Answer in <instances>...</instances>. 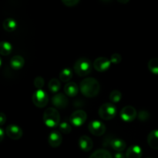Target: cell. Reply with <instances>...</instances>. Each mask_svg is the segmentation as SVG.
Wrapping results in <instances>:
<instances>
[{"mask_svg": "<svg viewBox=\"0 0 158 158\" xmlns=\"http://www.w3.org/2000/svg\"><path fill=\"white\" fill-rule=\"evenodd\" d=\"M88 129L93 135L100 137L104 134L106 131V126L99 120H93L88 125Z\"/></svg>", "mask_w": 158, "mask_h": 158, "instance_id": "cell-7", "label": "cell"}, {"mask_svg": "<svg viewBox=\"0 0 158 158\" xmlns=\"http://www.w3.org/2000/svg\"><path fill=\"white\" fill-rule=\"evenodd\" d=\"M114 158H126V155L121 152H117V154L114 155Z\"/></svg>", "mask_w": 158, "mask_h": 158, "instance_id": "cell-32", "label": "cell"}, {"mask_svg": "<svg viewBox=\"0 0 158 158\" xmlns=\"http://www.w3.org/2000/svg\"><path fill=\"white\" fill-rule=\"evenodd\" d=\"M6 122V116L4 113L0 112V126H2Z\"/></svg>", "mask_w": 158, "mask_h": 158, "instance_id": "cell-31", "label": "cell"}, {"mask_svg": "<svg viewBox=\"0 0 158 158\" xmlns=\"http://www.w3.org/2000/svg\"><path fill=\"white\" fill-rule=\"evenodd\" d=\"M2 26L7 32H13L17 28V22L13 18H7L3 21Z\"/></svg>", "mask_w": 158, "mask_h": 158, "instance_id": "cell-19", "label": "cell"}, {"mask_svg": "<svg viewBox=\"0 0 158 158\" xmlns=\"http://www.w3.org/2000/svg\"><path fill=\"white\" fill-rule=\"evenodd\" d=\"M80 0H62V2L67 7H74L80 3Z\"/></svg>", "mask_w": 158, "mask_h": 158, "instance_id": "cell-30", "label": "cell"}, {"mask_svg": "<svg viewBox=\"0 0 158 158\" xmlns=\"http://www.w3.org/2000/svg\"><path fill=\"white\" fill-rule=\"evenodd\" d=\"M148 158H151V157H148Z\"/></svg>", "mask_w": 158, "mask_h": 158, "instance_id": "cell-36", "label": "cell"}, {"mask_svg": "<svg viewBox=\"0 0 158 158\" xmlns=\"http://www.w3.org/2000/svg\"><path fill=\"white\" fill-rule=\"evenodd\" d=\"M148 67L152 73L158 75V58H153L150 60Z\"/></svg>", "mask_w": 158, "mask_h": 158, "instance_id": "cell-24", "label": "cell"}, {"mask_svg": "<svg viewBox=\"0 0 158 158\" xmlns=\"http://www.w3.org/2000/svg\"><path fill=\"white\" fill-rule=\"evenodd\" d=\"M79 147L82 151H85V152H89L92 150L93 147H94L92 139L88 136H81L79 139Z\"/></svg>", "mask_w": 158, "mask_h": 158, "instance_id": "cell-13", "label": "cell"}, {"mask_svg": "<svg viewBox=\"0 0 158 158\" xmlns=\"http://www.w3.org/2000/svg\"><path fill=\"white\" fill-rule=\"evenodd\" d=\"M48 87H49V91L53 94H57L59 90L61 88V83L58 79L53 78L52 80H49V84H48Z\"/></svg>", "mask_w": 158, "mask_h": 158, "instance_id": "cell-22", "label": "cell"}, {"mask_svg": "<svg viewBox=\"0 0 158 158\" xmlns=\"http://www.w3.org/2000/svg\"><path fill=\"white\" fill-rule=\"evenodd\" d=\"M62 141H63V137H62L61 134L57 131H52L48 137V143L53 148L60 147Z\"/></svg>", "mask_w": 158, "mask_h": 158, "instance_id": "cell-12", "label": "cell"}, {"mask_svg": "<svg viewBox=\"0 0 158 158\" xmlns=\"http://www.w3.org/2000/svg\"><path fill=\"white\" fill-rule=\"evenodd\" d=\"M59 127H60V131L65 134H69V133L72 131V127H71L70 125L68 123H66V122H63V123H60V124L59 125Z\"/></svg>", "mask_w": 158, "mask_h": 158, "instance_id": "cell-26", "label": "cell"}, {"mask_svg": "<svg viewBox=\"0 0 158 158\" xmlns=\"http://www.w3.org/2000/svg\"><path fill=\"white\" fill-rule=\"evenodd\" d=\"M93 67L94 66L89 59L82 57L75 62L73 69L74 72L80 77H86L92 72Z\"/></svg>", "mask_w": 158, "mask_h": 158, "instance_id": "cell-3", "label": "cell"}, {"mask_svg": "<svg viewBox=\"0 0 158 158\" xmlns=\"http://www.w3.org/2000/svg\"><path fill=\"white\" fill-rule=\"evenodd\" d=\"M129 0H126V1H121V0H118V2L120 3H123V4H125V3H127L129 2Z\"/></svg>", "mask_w": 158, "mask_h": 158, "instance_id": "cell-34", "label": "cell"}, {"mask_svg": "<svg viewBox=\"0 0 158 158\" xmlns=\"http://www.w3.org/2000/svg\"><path fill=\"white\" fill-rule=\"evenodd\" d=\"M34 86L36 89H42V88L44 86L45 81L44 79L41 77H35V80H34Z\"/></svg>", "mask_w": 158, "mask_h": 158, "instance_id": "cell-27", "label": "cell"}, {"mask_svg": "<svg viewBox=\"0 0 158 158\" xmlns=\"http://www.w3.org/2000/svg\"><path fill=\"white\" fill-rule=\"evenodd\" d=\"M25 65V60L23 56L19 55L14 56L10 60V66L13 69L18 70L21 69Z\"/></svg>", "mask_w": 158, "mask_h": 158, "instance_id": "cell-16", "label": "cell"}, {"mask_svg": "<svg viewBox=\"0 0 158 158\" xmlns=\"http://www.w3.org/2000/svg\"><path fill=\"white\" fill-rule=\"evenodd\" d=\"M122 56L119 53H114L110 56V62L114 64H118L121 62Z\"/></svg>", "mask_w": 158, "mask_h": 158, "instance_id": "cell-29", "label": "cell"}, {"mask_svg": "<svg viewBox=\"0 0 158 158\" xmlns=\"http://www.w3.org/2000/svg\"><path fill=\"white\" fill-rule=\"evenodd\" d=\"M137 116V110L132 106H126L120 111V117L125 122H132Z\"/></svg>", "mask_w": 158, "mask_h": 158, "instance_id": "cell-8", "label": "cell"}, {"mask_svg": "<svg viewBox=\"0 0 158 158\" xmlns=\"http://www.w3.org/2000/svg\"><path fill=\"white\" fill-rule=\"evenodd\" d=\"M89 158H113L110 153L105 149H99L94 151Z\"/></svg>", "mask_w": 158, "mask_h": 158, "instance_id": "cell-23", "label": "cell"}, {"mask_svg": "<svg viewBox=\"0 0 158 158\" xmlns=\"http://www.w3.org/2000/svg\"><path fill=\"white\" fill-rule=\"evenodd\" d=\"M2 58L1 56H0V67L2 66Z\"/></svg>", "mask_w": 158, "mask_h": 158, "instance_id": "cell-35", "label": "cell"}, {"mask_svg": "<svg viewBox=\"0 0 158 158\" xmlns=\"http://www.w3.org/2000/svg\"><path fill=\"white\" fill-rule=\"evenodd\" d=\"M110 144L111 148H112L114 151H117V152H122V151H124L125 148H126L127 147L126 142L120 138L112 140L110 141Z\"/></svg>", "mask_w": 158, "mask_h": 158, "instance_id": "cell-18", "label": "cell"}, {"mask_svg": "<svg viewBox=\"0 0 158 158\" xmlns=\"http://www.w3.org/2000/svg\"><path fill=\"white\" fill-rule=\"evenodd\" d=\"M73 77V70L70 68L67 67L62 69L60 73V80L63 83H69Z\"/></svg>", "mask_w": 158, "mask_h": 158, "instance_id": "cell-20", "label": "cell"}, {"mask_svg": "<svg viewBox=\"0 0 158 158\" xmlns=\"http://www.w3.org/2000/svg\"><path fill=\"white\" fill-rule=\"evenodd\" d=\"M121 98H122L121 92L119 90H117V89L113 90L112 92L110 93V101L114 103L120 102V100H121Z\"/></svg>", "mask_w": 158, "mask_h": 158, "instance_id": "cell-25", "label": "cell"}, {"mask_svg": "<svg viewBox=\"0 0 158 158\" xmlns=\"http://www.w3.org/2000/svg\"><path fill=\"white\" fill-rule=\"evenodd\" d=\"M148 143L152 149L158 150V130H154L148 137Z\"/></svg>", "mask_w": 158, "mask_h": 158, "instance_id": "cell-17", "label": "cell"}, {"mask_svg": "<svg viewBox=\"0 0 158 158\" xmlns=\"http://www.w3.org/2000/svg\"><path fill=\"white\" fill-rule=\"evenodd\" d=\"M80 92L88 98L95 97L100 90V85L98 80L93 77H87L81 81L80 84Z\"/></svg>", "mask_w": 158, "mask_h": 158, "instance_id": "cell-1", "label": "cell"}, {"mask_svg": "<svg viewBox=\"0 0 158 158\" xmlns=\"http://www.w3.org/2000/svg\"><path fill=\"white\" fill-rule=\"evenodd\" d=\"M110 60H108L106 57L103 56L97 58L94 60V63H93V66H94V69L100 73L105 72V71H106L107 69H109V68L110 67Z\"/></svg>", "mask_w": 158, "mask_h": 158, "instance_id": "cell-9", "label": "cell"}, {"mask_svg": "<svg viewBox=\"0 0 158 158\" xmlns=\"http://www.w3.org/2000/svg\"><path fill=\"white\" fill-rule=\"evenodd\" d=\"M6 134L12 140H19L23 137V130L15 124H10L6 127Z\"/></svg>", "mask_w": 158, "mask_h": 158, "instance_id": "cell-10", "label": "cell"}, {"mask_svg": "<svg viewBox=\"0 0 158 158\" xmlns=\"http://www.w3.org/2000/svg\"><path fill=\"white\" fill-rule=\"evenodd\" d=\"M150 117L151 115L147 110H140L138 114V119L141 121H146L150 118Z\"/></svg>", "mask_w": 158, "mask_h": 158, "instance_id": "cell-28", "label": "cell"}, {"mask_svg": "<svg viewBox=\"0 0 158 158\" xmlns=\"http://www.w3.org/2000/svg\"><path fill=\"white\" fill-rule=\"evenodd\" d=\"M4 135H5L4 131L0 127V142L2 141V140L4 139Z\"/></svg>", "mask_w": 158, "mask_h": 158, "instance_id": "cell-33", "label": "cell"}, {"mask_svg": "<svg viewBox=\"0 0 158 158\" xmlns=\"http://www.w3.org/2000/svg\"><path fill=\"white\" fill-rule=\"evenodd\" d=\"M12 51V46L6 41L0 42V55L9 56Z\"/></svg>", "mask_w": 158, "mask_h": 158, "instance_id": "cell-21", "label": "cell"}, {"mask_svg": "<svg viewBox=\"0 0 158 158\" xmlns=\"http://www.w3.org/2000/svg\"><path fill=\"white\" fill-rule=\"evenodd\" d=\"M64 92L70 97H76L79 93V86L74 82H69L64 86Z\"/></svg>", "mask_w": 158, "mask_h": 158, "instance_id": "cell-15", "label": "cell"}, {"mask_svg": "<svg viewBox=\"0 0 158 158\" xmlns=\"http://www.w3.org/2000/svg\"><path fill=\"white\" fill-rule=\"evenodd\" d=\"M52 103L54 106L59 109H64L68 106V99L64 94L61 93L56 94L52 98Z\"/></svg>", "mask_w": 158, "mask_h": 158, "instance_id": "cell-11", "label": "cell"}, {"mask_svg": "<svg viewBox=\"0 0 158 158\" xmlns=\"http://www.w3.org/2000/svg\"><path fill=\"white\" fill-rule=\"evenodd\" d=\"M43 120L48 127H56L60 124V114L56 109L49 107L43 113Z\"/></svg>", "mask_w": 158, "mask_h": 158, "instance_id": "cell-2", "label": "cell"}, {"mask_svg": "<svg viewBox=\"0 0 158 158\" xmlns=\"http://www.w3.org/2000/svg\"><path fill=\"white\" fill-rule=\"evenodd\" d=\"M86 119H87V114L82 110L74 111L69 117L71 123L75 127L82 126L86 121Z\"/></svg>", "mask_w": 158, "mask_h": 158, "instance_id": "cell-6", "label": "cell"}, {"mask_svg": "<svg viewBox=\"0 0 158 158\" xmlns=\"http://www.w3.org/2000/svg\"><path fill=\"white\" fill-rule=\"evenodd\" d=\"M117 109L112 103H106L101 105L99 109L98 114L100 118L104 120H110L114 119L117 115Z\"/></svg>", "mask_w": 158, "mask_h": 158, "instance_id": "cell-4", "label": "cell"}, {"mask_svg": "<svg viewBox=\"0 0 158 158\" xmlns=\"http://www.w3.org/2000/svg\"><path fill=\"white\" fill-rule=\"evenodd\" d=\"M32 103L39 108H43L49 102V96L43 89H37L32 95Z\"/></svg>", "mask_w": 158, "mask_h": 158, "instance_id": "cell-5", "label": "cell"}, {"mask_svg": "<svg viewBox=\"0 0 158 158\" xmlns=\"http://www.w3.org/2000/svg\"><path fill=\"white\" fill-rule=\"evenodd\" d=\"M142 149L138 145H133L127 149L126 152V158H141Z\"/></svg>", "mask_w": 158, "mask_h": 158, "instance_id": "cell-14", "label": "cell"}]
</instances>
